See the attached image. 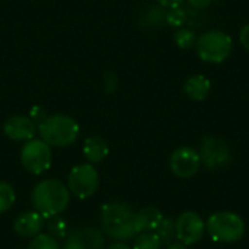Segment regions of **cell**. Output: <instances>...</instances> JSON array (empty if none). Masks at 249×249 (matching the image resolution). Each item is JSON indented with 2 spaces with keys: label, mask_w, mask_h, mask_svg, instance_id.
<instances>
[{
  "label": "cell",
  "mask_w": 249,
  "mask_h": 249,
  "mask_svg": "<svg viewBox=\"0 0 249 249\" xmlns=\"http://www.w3.org/2000/svg\"><path fill=\"white\" fill-rule=\"evenodd\" d=\"M105 249H131L127 244H124V242H115V244H112V245H109L108 248Z\"/></svg>",
  "instance_id": "31"
},
{
  "label": "cell",
  "mask_w": 249,
  "mask_h": 249,
  "mask_svg": "<svg viewBox=\"0 0 249 249\" xmlns=\"http://www.w3.org/2000/svg\"><path fill=\"white\" fill-rule=\"evenodd\" d=\"M200 160L207 169H220L231 162L232 153L229 146L216 137H204L200 144Z\"/></svg>",
  "instance_id": "8"
},
{
  "label": "cell",
  "mask_w": 249,
  "mask_h": 249,
  "mask_svg": "<svg viewBox=\"0 0 249 249\" xmlns=\"http://www.w3.org/2000/svg\"><path fill=\"white\" fill-rule=\"evenodd\" d=\"M165 10L160 7H150V10L146 13V22L152 23V26H156L162 22H165Z\"/></svg>",
  "instance_id": "24"
},
{
  "label": "cell",
  "mask_w": 249,
  "mask_h": 249,
  "mask_svg": "<svg viewBox=\"0 0 249 249\" xmlns=\"http://www.w3.org/2000/svg\"><path fill=\"white\" fill-rule=\"evenodd\" d=\"M32 206L44 219L61 214L70 204V191L58 179H42L32 190Z\"/></svg>",
  "instance_id": "1"
},
{
  "label": "cell",
  "mask_w": 249,
  "mask_h": 249,
  "mask_svg": "<svg viewBox=\"0 0 249 249\" xmlns=\"http://www.w3.org/2000/svg\"><path fill=\"white\" fill-rule=\"evenodd\" d=\"M169 165H171L172 172L178 178L188 179L198 172L201 166V160H200V155L197 150L188 146H182V147H178L172 153Z\"/></svg>",
  "instance_id": "9"
},
{
  "label": "cell",
  "mask_w": 249,
  "mask_h": 249,
  "mask_svg": "<svg viewBox=\"0 0 249 249\" xmlns=\"http://www.w3.org/2000/svg\"><path fill=\"white\" fill-rule=\"evenodd\" d=\"M133 209L120 201L107 203L101 209V225L104 232L117 242L133 239L136 233Z\"/></svg>",
  "instance_id": "2"
},
{
  "label": "cell",
  "mask_w": 249,
  "mask_h": 249,
  "mask_svg": "<svg viewBox=\"0 0 249 249\" xmlns=\"http://www.w3.org/2000/svg\"><path fill=\"white\" fill-rule=\"evenodd\" d=\"M15 190L10 184L0 181V214L7 212L15 203Z\"/></svg>",
  "instance_id": "20"
},
{
  "label": "cell",
  "mask_w": 249,
  "mask_h": 249,
  "mask_svg": "<svg viewBox=\"0 0 249 249\" xmlns=\"http://www.w3.org/2000/svg\"><path fill=\"white\" fill-rule=\"evenodd\" d=\"M163 216L160 210L156 207H144L139 210L134 214V228L136 233H144V232H155L158 226L160 225Z\"/></svg>",
  "instance_id": "14"
},
{
  "label": "cell",
  "mask_w": 249,
  "mask_h": 249,
  "mask_svg": "<svg viewBox=\"0 0 249 249\" xmlns=\"http://www.w3.org/2000/svg\"><path fill=\"white\" fill-rule=\"evenodd\" d=\"M232 47H233L232 38L226 32L217 29L204 32L196 41L198 57L203 61L213 63V64L225 61L229 57Z\"/></svg>",
  "instance_id": "5"
},
{
  "label": "cell",
  "mask_w": 249,
  "mask_h": 249,
  "mask_svg": "<svg viewBox=\"0 0 249 249\" xmlns=\"http://www.w3.org/2000/svg\"><path fill=\"white\" fill-rule=\"evenodd\" d=\"M28 249H61L57 239L53 238L51 235H36L31 241Z\"/></svg>",
  "instance_id": "22"
},
{
  "label": "cell",
  "mask_w": 249,
  "mask_h": 249,
  "mask_svg": "<svg viewBox=\"0 0 249 249\" xmlns=\"http://www.w3.org/2000/svg\"><path fill=\"white\" fill-rule=\"evenodd\" d=\"M83 155L90 163H99L108 156V144L105 139L99 136H92L85 140Z\"/></svg>",
  "instance_id": "16"
},
{
  "label": "cell",
  "mask_w": 249,
  "mask_h": 249,
  "mask_svg": "<svg viewBox=\"0 0 249 249\" xmlns=\"http://www.w3.org/2000/svg\"><path fill=\"white\" fill-rule=\"evenodd\" d=\"M185 20H187V12L179 6L169 9V12L165 16V22L174 28H181L185 23Z\"/></svg>",
  "instance_id": "23"
},
{
  "label": "cell",
  "mask_w": 249,
  "mask_h": 249,
  "mask_svg": "<svg viewBox=\"0 0 249 249\" xmlns=\"http://www.w3.org/2000/svg\"><path fill=\"white\" fill-rule=\"evenodd\" d=\"M188 1L196 9H206V7H209L212 4L213 0H188Z\"/></svg>",
  "instance_id": "28"
},
{
  "label": "cell",
  "mask_w": 249,
  "mask_h": 249,
  "mask_svg": "<svg viewBox=\"0 0 249 249\" xmlns=\"http://www.w3.org/2000/svg\"><path fill=\"white\" fill-rule=\"evenodd\" d=\"M117 85H118V82H117L115 74H112V73H107V74L104 76V86H105L107 92H109V93L115 92Z\"/></svg>",
  "instance_id": "25"
},
{
  "label": "cell",
  "mask_w": 249,
  "mask_h": 249,
  "mask_svg": "<svg viewBox=\"0 0 249 249\" xmlns=\"http://www.w3.org/2000/svg\"><path fill=\"white\" fill-rule=\"evenodd\" d=\"M206 231L214 242L232 244L244 236L245 223L236 213L217 212L209 217Z\"/></svg>",
  "instance_id": "4"
},
{
  "label": "cell",
  "mask_w": 249,
  "mask_h": 249,
  "mask_svg": "<svg viewBox=\"0 0 249 249\" xmlns=\"http://www.w3.org/2000/svg\"><path fill=\"white\" fill-rule=\"evenodd\" d=\"M47 225H48V232H50V235H51L53 238H55V239H58V238H60V239H64V238L70 233L67 220H66L64 217H61L60 214L50 217Z\"/></svg>",
  "instance_id": "18"
},
{
  "label": "cell",
  "mask_w": 249,
  "mask_h": 249,
  "mask_svg": "<svg viewBox=\"0 0 249 249\" xmlns=\"http://www.w3.org/2000/svg\"><path fill=\"white\" fill-rule=\"evenodd\" d=\"M155 233L159 236L162 245H169L177 239V226H175V220L172 219H162L160 225L158 226V229L155 231Z\"/></svg>",
  "instance_id": "17"
},
{
  "label": "cell",
  "mask_w": 249,
  "mask_h": 249,
  "mask_svg": "<svg viewBox=\"0 0 249 249\" xmlns=\"http://www.w3.org/2000/svg\"><path fill=\"white\" fill-rule=\"evenodd\" d=\"M3 131L10 140L28 142L35 137V133L38 131V124L31 117L15 115L6 120L3 125Z\"/></svg>",
  "instance_id": "12"
},
{
  "label": "cell",
  "mask_w": 249,
  "mask_h": 249,
  "mask_svg": "<svg viewBox=\"0 0 249 249\" xmlns=\"http://www.w3.org/2000/svg\"><path fill=\"white\" fill-rule=\"evenodd\" d=\"M51 149L44 140L31 139L20 150V162L23 168L34 175L45 172L51 166Z\"/></svg>",
  "instance_id": "7"
},
{
  "label": "cell",
  "mask_w": 249,
  "mask_h": 249,
  "mask_svg": "<svg viewBox=\"0 0 249 249\" xmlns=\"http://www.w3.org/2000/svg\"><path fill=\"white\" fill-rule=\"evenodd\" d=\"M182 1H184V0H158V3H159L162 7H169V9L181 6Z\"/></svg>",
  "instance_id": "29"
},
{
  "label": "cell",
  "mask_w": 249,
  "mask_h": 249,
  "mask_svg": "<svg viewBox=\"0 0 249 249\" xmlns=\"http://www.w3.org/2000/svg\"><path fill=\"white\" fill-rule=\"evenodd\" d=\"M61 249H105V239L101 231L85 226L70 232Z\"/></svg>",
  "instance_id": "11"
},
{
  "label": "cell",
  "mask_w": 249,
  "mask_h": 249,
  "mask_svg": "<svg viewBox=\"0 0 249 249\" xmlns=\"http://www.w3.org/2000/svg\"><path fill=\"white\" fill-rule=\"evenodd\" d=\"M210 89H212V83L203 74L191 76L190 79H187V82L184 85V90H185L187 96L193 101L206 99L210 93Z\"/></svg>",
  "instance_id": "15"
},
{
  "label": "cell",
  "mask_w": 249,
  "mask_h": 249,
  "mask_svg": "<svg viewBox=\"0 0 249 249\" xmlns=\"http://www.w3.org/2000/svg\"><path fill=\"white\" fill-rule=\"evenodd\" d=\"M42 226H44V217L35 210L20 213L13 223V229L20 238H34L39 235Z\"/></svg>",
  "instance_id": "13"
},
{
  "label": "cell",
  "mask_w": 249,
  "mask_h": 249,
  "mask_svg": "<svg viewBox=\"0 0 249 249\" xmlns=\"http://www.w3.org/2000/svg\"><path fill=\"white\" fill-rule=\"evenodd\" d=\"M174 41H175V44H177L179 48L188 50V48H191V47L196 45L197 38H196L194 31H191V29H188V28H179V29L175 32V35H174Z\"/></svg>",
  "instance_id": "21"
},
{
  "label": "cell",
  "mask_w": 249,
  "mask_h": 249,
  "mask_svg": "<svg viewBox=\"0 0 249 249\" xmlns=\"http://www.w3.org/2000/svg\"><path fill=\"white\" fill-rule=\"evenodd\" d=\"M239 41H241L242 47H244L245 50H248L249 51V23L248 25H245V26L241 29V34H239Z\"/></svg>",
  "instance_id": "27"
},
{
  "label": "cell",
  "mask_w": 249,
  "mask_h": 249,
  "mask_svg": "<svg viewBox=\"0 0 249 249\" xmlns=\"http://www.w3.org/2000/svg\"><path fill=\"white\" fill-rule=\"evenodd\" d=\"M177 226V239H179L182 244L194 245L197 244L206 231V225L203 219L196 212H185L175 220Z\"/></svg>",
  "instance_id": "10"
},
{
  "label": "cell",
  "mask_w": 249,
  "mask_h": 249,
  "mask_svg": "<svg viewBox=\"0 0 249 249\" xmlns=\"http://www.w3.org/2000/svg\"><path fill=\"white\" fill-rule=\"evenodd\" d=\"M99 187V175L96 169L90 163H80L76 165L67 178V188L69 191L80 198H89L92 197Z\"/></svg>",
  "instance_id": "6"
},
{
  "label": "cell",
  "mask_w": 249,
  "mask_h": 249,
  "mask_svg": "<svg viewBox=\"0 0 249 249\" xmlns=\"http://www.w3.org/2000/svg\"><path fill=\"white\" fill-rule=\"evenodd\" d=\"M36 124H39V123H42L48 115H47V112H45V109L44 108H41V107H34L32 109H31V115H29Z\"/></svg>",
  "instance_id": "26"
},
{
  "label": "cell",
  "mask_w": 249,
  "mask_h": 249,
  "mask_svg": "<svg viewBox=\"0 0 249 249\" xmlns=\"http://www.w3.org/2000/svg\"><path fill=\"white\" fill-rule=\"evenodd\" d=\"M38 133L48 146L67 147L76 142L79 124L69 115H51L38 124Z\"/></svg>",
  "instance_id": "3"
},
{
  "label": "cell",
  "mask_w": 249,
  "mask_h": 249,
  "mask_svg": "<svg viewBox=\"0 0 249 249\" xmlns=\"http://www.w3.org/2000/svg\"><path fill=\"white\" fill-rule=\"evenodd\" d=\"M160 247L162 242L155 232H144V233H137L133 249H160Z\"/></svg>",
  "instance_id": "19"
},
{
  "label": "cell",
  "mask_w": 249,
  "mask_h": 249,
  "mask_svg": "<svg viewBox=\"0 0 249 249\" xmlns=\"http://www.w3.org/2000/svg\"><path fill=\"white\" fill-rule=\"evenodd\" d=\"M168 249H187V245L182 244L181 241H174L172 244L168 245Z\"/></svg>",
  "instance_id": "30"
}]
</instances>
